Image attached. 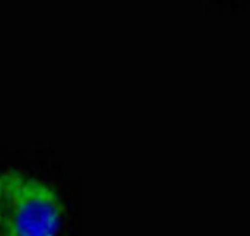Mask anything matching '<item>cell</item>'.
I'll return each mask as SVG.
<instances>
[{"label":"cell","mask_w":250,"mask_h":236,"mask_svg":"<svg viewBox=\"0 0 250 236\" xmlns=\"http://www.w3.org/2000/svg\"><path fill=\"white\" fill-rule=\"evenodd\" d=\"M63 203L43 180L0 171V236H61Z\"/></svg>","instance_id":"6da1fadb"}]
</instances>
